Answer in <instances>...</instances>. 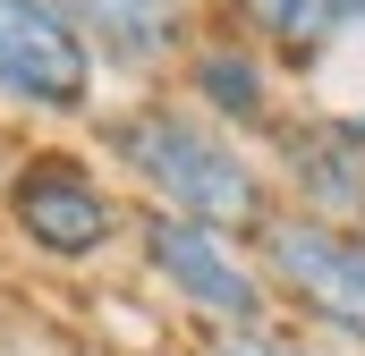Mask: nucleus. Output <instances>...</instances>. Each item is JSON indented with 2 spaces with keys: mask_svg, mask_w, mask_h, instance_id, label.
<instances>
[{
  "mask_svg": "<svg viewBox=\"0 0 365 356\" xmlns=\"http://www.w3.org/2000/svg\"><path fill=\"white\" fill-rule=\"evenodd\" d=\"M238 9V26L272 51V60H297V68H314V60H331L349 34H357V0H230Z\"/></svg>",
  "mask_w": 365,
  "mask_h": 356,
  "instance_id": "9",
  "label": "nucleus"
},
{
  "mask_svg": "<svg viewBox=\"0 0 365 356\" xmlns=\"http://www.w3.org/2000/svg\"><path fill=\"white\" fill-rule=\"evenodd\" d=\"M9 221H17V238H26L34 255H51V263H93V255H110L119 229H128L119 195H110V187L93 178V162H77V153H26V162L9 170Z\"/></svg>",
  "mask_w": 365,
  "mask_h": 356,
  "instance_id": "4",
  "label": "nucleus"
},
{
  "mask_svg": "<svg viewBox=\"0 0 365 356\" xmlns=\"http://www.w3.org/2000/svg\"><path fill=\"white\" fill-rule=\"evenodd\" d=\"M340 127H349V136L365 145V102H357V110H340Z\"/></svg>",
  "mask_w": 365,
  "mask_h": 356,
  "instance_id": "11",
  "label": "nucleus"
},
{
  "mask_svg": "<svg viewBox=\"0 0 365 356\" xmlns=\"http://www.w3.org/2000/svg\"><path fill=\"white\" fill-rule=\"evenodd\" d=\"M187 102L212 119V127H264L272 136L280 93H272V51L255 34H212L187 51Z\"/></svg>",
  "mask_w": 365,
  "mask_h": 356,
  "instance_id": "8",
  "label": "nucleus"
},
{
  "mask_svg": "<svg viewBox=\"0 0 365 356\" xmlns=\"http://www.w3.org/2000/svg\"><path fill=\"white\" fill-rule=\"evenodd\" d=\"M204 356H323V348H306V340H280L272 323H255V331H212V348Z\"/></svg>",
  "mask_w": 365,
  "mask_h": 356,
  "instance_id": "10",
  "label": "nucleus"
},
{
  "mask_svg": "<svg viewBox=\"0 0 365 356\" xmlns=\"http://www.w3.org/2000/svg\"><path fill=\"white\" fill-rule=\"evenodd\" d=\"M136 255H145V271L179 297L195 323H212V331H255V323H272V280H264V263L238 255V238L212 229V221L145 212Z\"/></svg>",
  "mask_w": 365,
  "mask_h": 356,
  "instance_id": "3",
  "label": "nucleus"
},
{
  "mask_svg": "<svg viewBox=\"0 0 365 356\" xmlns=\"http://www.w3.org/2000/svg\"><path fill=\"white\" fill-rule=\"evenodd\" d=\"M272 187L289 212L331 221V229H365V145L340 127V110L323 119H272Z\"/></svg>",
  "mask_w": 365,
  "mask_h": 356,
  "instance_id": "6",
  "label": "nucleus"
},
{
  "mask_svg": "<svg viewBox=\"0 0 365 356\" xmlns=\"http://www.w3.org/2000/svg\"><path fill=\"white\" fill-rule=\"evenodd\" d=\"M93 68L102 60L51 0H0V102L77 119L93 110Z\"/></svg>",
  "mask_w": 365,
  "mask_h": 356,
  "instance_id": "5",
  "label": "nucleus"
},
{
  "mask_svg": "<svg viewBox=\"0 0 365 356\" xmlns=\"http://www.w3.org/2000/svg\"><path fill=\"white\" fill-rule=\"evenodd\" d=\"M255 263L314 331H331L340 348H365V229H331L280 204L255 229Z\"/></svg>",
  "mask_w": 365,
  "mask_h": 356,
  "instance_id": "2",
  "label": "nucleus"
},
{
  "mask_svg": "<svg viewBox=\"0 0 365 356\" xmlns=\"http://www.w3.org/2000/svg\"><path fill=\"white\" fill-rule=\"evenodd\" d=\"M77 34H86L93 60H110V68H128V77H145V68H162V60H187V0H51Z\"/></svg>",
  "mask_w": 365,
  "mask_h": 356,
  "instance_id": "7",
  "label": "nucleus"
},
{
  "mask_svg": "<svg viewBox=\"0 0 365 356\" xmlns=\"http://www.w3.org/2000/svg\"><path fill=\"white\" fill-rule=\"evenodd\" d=\"M102 153L136 178V195L153 212H179V221H212L230 238H255L272 221V178L255 170V153L212 127L195 102H136L119 119H102Z\"/></svg>",
  "mask_w": 365,
  "mask_h": 356,
  "instance_id": "1",
  "label": "nucleus"
},
{
  "mask_svg": "<svg viewBox=\"0 0 365 356\" xmlns=\"http://www.w3.org/2000/svg\"><path fill=\"white\" fill-rule=\"evenodd\" d=\"M357 17H365V0H357Z\"/></svg>",
  "mask_w": 365,
  "mask_h": 356,
  "instance_id": "12",
  "label": "nucleus"
}]
</instances>
